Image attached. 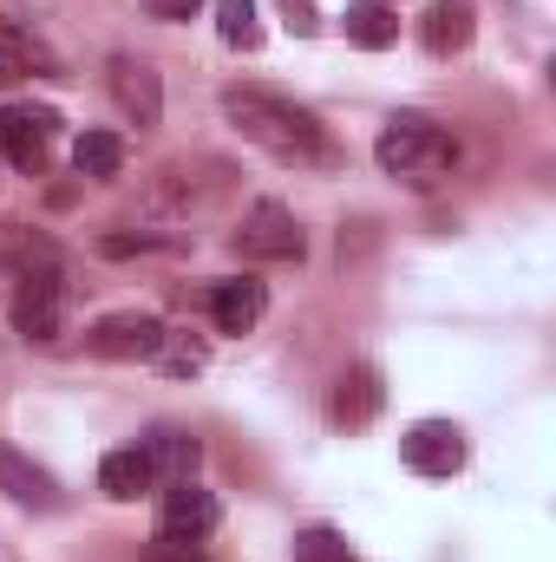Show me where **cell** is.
<instances>
[{
	"mask_svg": "<svg viewBox=\"0 0 556 562\" xmlns=\"http://www.w3.org/2000/svg\"><path fill=\"white\" fill-rule=\"evenodd\" d=\"M223 119L256 144V150H269L276 164H294V170H334L347 157L308 105L281 99L269 86H223Z\"/></svg>",
	"mask_w": 556,
	"mask_h": 562,
	"instance_id": "1",
	"label": "cell"
},
{
	"mask_svg": "<svg viewBox=\"0 0 556 562\" xmlns=\"http://www.w3.org/2000/svg\"><path fill=\"white\" fill-rule=\"evenodd\" d=\"M374 157H380V170H387V177H400V183L425 190V183H438V177L458 164V144H452V132H438L432 119L400 112V119L374 138Z\"/></svg>",
	"mask_w": 556,
	"mask_h": 562,
	"instance_id": "2",
	"label": "cell"
},
{
	"mask_svg": "<svg viewBox=\"0 0 556 562\" xmlns=\"http://www.w3.org/2000/svg\"><path fill=\"white\" fill-rule=\"evenodd\" d=\"M236 249L249 256V262H301V249H308V236H301V223H294V210L288 203H249V216H243V229H236Z\"/></svg>",
	"mask_w": 556,
	"mask_h": 562,
	"instance_id": "3",
	"label": "cell"
},
{
	"mask_svg": "<svg viewBox=\"0 0 556 562\" xmlns=\"http://www.w3.org/2000/svg\"><path fill=\"white\" fill-rule=\"evenodd\" d=\"M53 132H59V119L46 112V105H13V112H0V157L13 164V170H46V150H53Z\"/></svg>",
	"mask_w": 556,
	"mask_h": 562,
	"instance_id": "4",
	"label": "cell"
},
{
	"mask_svg": "<svg viewBox=\"0 0 556 562\" xmlns=\"http://www.w3.org/2000/svg\"><path fill=\"white\" fill-rule=\"evenodd\" d=\"M105 86H112V99H119V112H125L132 125H157V119H164V79H157V66H151V59L112 53Z\"/></svg>",
	"mask_w": 556,
	"mask_h": 562,
	"instance_id": "5",
	"label": "cell"
},
{
	"mask_svg": "<svg viewBox=\"0 0 556 562\" xmlns=\"http://www.w3.org/2000/svg\"><path fill=\"white\" fill-rule=\"evenodd\" d=\"M157 340H164V321L157 314H105V321H92V334H86V347L99 353V360H151L157 353Z\"/></svg>",
	"mask_w": 556,
	"mask_h": 562,
	"instance_id": "6",
	"label": "cell"
},
{
	"mask_svg": "<svg viewBox=\"0 0 556 562\" xmlns=\"http://www.w3.org/2000/svg\"><path fill=\"white\" fill-rule=\"evenodd\" d=\"M400 458L413 464L419 477H452L465 464V431L452 419H419L407 438H400Z\"/></svg>",
	"mask_w": 556,
	"mask_h": 562,
	"instance_id": "7",
	"label": "cell"
},
{
	"mask_svg": "<svg viewBox=\"0 0 556 562\" xmlns=\"http://www.w3.org/2000/svg\"><path fill=\"white\" fill-rule=\"evenodd\" d=\"M138 451H144V464H151L157 484H190V477H197V458H203V445H197L184 425H157V431H144Z\"/></svg>",
	"mask_w": 556,
	"mask_h": 562,
	"instance_id": "8",
	"label": "cell"
},
{
	"mask_svg": "<svg viewBox=\"0 0 556 562\" xmlns=\"http://www.w3.org/2000/svg\"><path fill=\"white\" fill-rule=\"evenodd\" d=\"M216 517H223V504H216L210 491H197V484H170V491H164V510H157V530H164V537H190V543H203V537L216 530Z\"/></svg>",
	"mask_w": 556,
	"mask_h": 562,
	"instance_id": "9",
	"label": "cell"
},
{
	"mask_svg": "<svg viewBox=\"0 0 556 562\" xmlns=\"http://www.w3.org/2000/svg\"><path fill=\"white\" fill-rule=\"evenodd\" d=\"M380 406H387V386H380V373H374V367H347V373L334 380V393H327V419L347 425V431L374 425Z\"/></svg>",
	"mask_w": 556,
	"mask_h": 562,
	"instance_id": "10",
	"label": "cell"
},
{
	"mask_svg": "<svg viewBox=\"0 0 556 562\" xmlns=\"http://www.w3.org/2000/svg\"><path fill=\"white\" fill-rule=\"evenodd\" d=\"M13 327H20L26 340H53V334H59V276H20Z\"/></svg>",
	"mask_w": 556,
	"mask_h": 562,
	"instance_id": "11",
	"label": "cell"
},
{
	"mask_svg": "<svg viewBox=\"0 0 556 562\" xmlns=\"http://www.w3.org/2000/svg\"><path fill=\"white\" fill-rule=\"evenodd\" d=\"M471 33H478L471 0H432L425 20H419V40H425V53H438V59H445V53H465Z\"/></svg>",
	"mask_w": 556,
	"mask_h": 562,
	"instance_id": "12",
	"label": "cell"
},
{
	"mask_svg": "<svg viewBox=\"0 0 556 562\" xmlns=\"http://www.w3.org/2000/svg\"><path fill=\"white\" fill-rule=\"evenodd\" d=\"M263 314H269V288H263V281H249V276L223 281V288L210 294V321H216L223 334H249Z\"/></svg>",
	"mask_w": 556,
	"mask_h": 562,
	"instance_id": "13",
	"label": "cell"
},
{
	"mask_svg": "<svg viewBox=\"0 0 556 562\" xmlns=\"http://www.w3.org/2000/svg\"><path fill=\"white\" fill-rule=\"evenodd\" d=\"M0 491H7L13 504H26V510H53V504H59V484H53L33 458H20V451H7V445H0Z\"/></svg>",
	"mask_w": 556,
	"mask_h": 562,
	"instance_id": "14",
	"label": "cell"
},
{
	"mask_svg": "<svg viewBox=\"0 0 556 562\" xmlns=\"http://www.w3.org/2000/svg\"><path fill=\"white\" fill-rule=\"evenodd\" d=\"M0 256H7L20 276H59V249H53L40 229H26V223H0Z\"/></svg>",
	"mask_w": 556,
	"mask_h": 562,
	"instance_id": "15",
	"label": "cell"
},
{
	"mask_svg": "<svg viewBox=\"0 0 556 562\" xmlns=\"http://www.w3.org/2000/svg\"><path fill=\"white\" fill-rule=\"evenodd\" d=\"M99 491L105 497H119V504H138L144 491H157V477H151V464H144V451H105V464H99Z\"/></svg>",
	"mask_w": 556,
	"mask_h": 562,
	"instance_id": "16",
	"label": "cell"
},
{
	"mask_svg": "<svg viewBox=\"0 0 556 562\" xmlns=\"http://www.w3.org/2000/svg\"><path fill=\"white\" fill-rule=\"evenodd\" d=\"M341 26H347V40H354V46H367V53H380V46H393V40H400V20H393V7H387V0H354V7L341 13Z\"/></svg>",
	"mask_w": 556,
	"mask_h": 562,
	"instance_id": "17",
	"label": "cell"
},
{
	"mask_svg": "<svg viewBox=\"0 0 556 562\" xmlns=\"http://www.w3.org/2000/svg\"><path fill=\"white\" fill-rule=\"evenodd\" d=\"M73 164H79V177L105 183V177L125 170V138H112V132H86V138L73 144Z\"/></svg>",
	"mask_w": 556,
	"mask_h": 562,
	"instance_id": "18",
	"label": "cell"
},
{
	"mask_svg": "<svg viewBox=\"0 0 556 562\" xmlns=\"http://www.w3.org/2000/svg\"><path fill=\"white\" fill-rule=\"evenodd\" d=\"M170 380H190V373H203V360H210V347L197 340V334H177V327H164V340H157V353H151Z\"/></svg>",
	"mask_w": 556,
	"mask_h": 562,
	"instance_id": "19",
	"label": "cell"
},
{
	"mask_svg": "<svg viewBox=\"0 0 556 562\" xmlns=\"http://www.w3.org/2000/svg\"><path fill=\"white\" fill-rule=\"evenodd\" d=\"M216 33L243 53L263 46V20H256V0H216Z\"/></svg>",
	"mask_w": 556,
	"mask_h": 562,
	"instance_id": "20",
	"label": "cell"
},
{
	"mask_svg": "<svg viewBox=\"0 0 556 562\" xmlns=\"http://www.w3.org/2000/svg\"><path fill=\"white\" fill-rule=\"evenodd\" d=\"M294 562H354V557L334 530H308V537H294Z\"/></svg>",
	"mask_w": 556,
	"mask_h": 562,
	"instance_id": "21",
	"label": "cell"
},
{
	"mask_svg": "<svg viewBox=\"0 0 556 562\" xmlns=\"http://www.w3.org/2000/svg\"><path fill=\"white\" fill-rule=\"evenodd\" d=\"M151 562H210V557H203L190 537H164V530H157V537H151Z\"/></svg>",
	"mask_w": 556,
	"mask_h": 562,
	"instance_id": "22",
	"label": "cell"
},
{
	"mask_svg": "<svg viewBox=\"0 0 556 562\" xmlns=\"http://www.w3.org/2000/svg\"><path fill=\"white\" fill-rule=\"evenodd\" d=\"M20 72H26V53H20L13 40H0V92H7V86H13Z\"/></svg>",
	"mask_w": 556,
	"mask_h": 562,
	"instance_id": "23",
	"label": "cell"
},
{
	"mask_svg": "<svg viewBox=\"0 0 556 562\" xmlns=\"http://www.w3.org/2000/svg\"><path fill=\"white\" fill-rule=\"evenodd\" d=\"M197 7H203V0H144V13H151V20H190Z\"/></svg>",
	"mask_w": 556,
	"mask_h": 562,
	"instance_id": "24",
	"label": "cell"
},
{
	"mask_svg": "<svg viewBox=\"0 0 556 562\" xmlns=\"http://www.w3.org/2000/svg\"><path fill=\"white\" fill-rule=\"evenodd\" d=\"M281 13H288L294 33H314V0H281Z\"/></svg>",
	"mask_w": 556,
	"mask_h": 562,
	"instance_id": "25",
	"label": "cell"
}]
</instances>
